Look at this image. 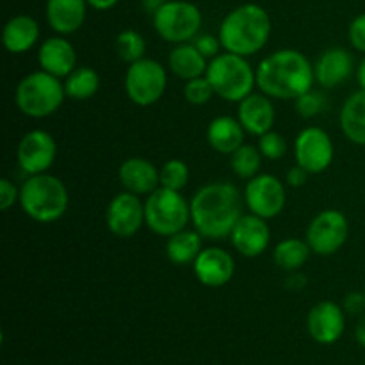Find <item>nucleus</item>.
I'll list each match as a JSON object with an SVG mask.
<instances>
[{"mask_svg": "<svg viewBox=\"0 0 365 365\" xmlns=\"http://www.w3.org/2000/svg\"><path fill=\"white\" fill-rule=\"evenodd\" d=\"M214 95L216 93H214L212 84H210L205 75L203 77L191 78L184 86V96L191 106H205L207 102H210V98Z\"/></svg>", "mask_w": 365, "mask_h": 365, "instance_id": "34", "label": "nucleus"}, {"mask_svg": "<svg viewBox=\"0 0 365 365\" xmlns=\"http://www.w3.org/2000/svg\"><path fill=\"white\" fill-rule=\"evenodd\" d=\"M309 171L305 170V168L302 166H292L291 170L285 173V184L291 185V187H303V185L307 184V180H309Z\"/></svg>", "mask_w": 365, "mask_h": 365, "instance_id": "40", "label": "nucleus"}, {"mask_svg": "<svg viewBox=\"0 0 365 365\" xmlns=\"http://www.w3.org/2000/svg\"><path fill=\"white\" fill-rule=\"evenodd\" d=\"M196 280L209 289H220L230 284L235 273V260L227 250L217 248H203L202 253L196 257L192 262Z\"/></svg>", "mask_w": 365, "mask_h": 365, "instance_id": "17", "label": "nucleus"}, {"mask_svg": "<svg viewBox=\"0 0 365 365\" xmlns=\"http://www.w3.org/2000/svg\"><path fill=\"white\" fill-rule=\"evenodd\" d=\"M312 255L309 242L302 239L289 237L278 242L273 250V260L277 267H280L285 273L299 271L307 264V260Z\"/></svg>", "mask_w": 365, "mask_h": 365, "instance_id": "28", "label": "nucleus"}, {"mask_svg": "<svg viewBox=\"0 0 365 365\" xmlns=\"http://www.w3.org/2000/svg\"><path fill=\"white\" fill-rule=\"evenodd\" d=\"M294 106L299 116L309 120V118H316L319 116V114H323L324 110L328 109V106H330V102H328V98L324 96V93L316 91V89L312 88L310 91L298 96V98L294 100Z\"/></svg>", "mask_w": 365, "mask_h": 365, "instance_id": "33", "label": "nucleus"}, {"mask_svg": "<svg viewBox=\"0 0 365 365\" xmlns=\"http://www.w3.org/2000/svg\"><path fill=\"white\" fill-rule=\"evenodd\" d=\"M118 178L125 191L138 196H148L160 187L159 168L143 157H128L118 170Z\"/></svg>", "mask_w": 365, "mask_h": 365, "instance_id": "21", "label": "nucleus"}, {"mask_svg": "<svg viewBox=\"0 0 365 365\" xmlns=\"http://www.w3.org/2000/svg\"><path fill=\"white\" fill-rule=\"evenodd\" d=\"M18 166L29 177L32 175L48 173L57 159V143L52 134L41 128L29 130L20 139V145L16 150Z\"/></svg>", "mask_w": 365, "mask_h": 365, "instance_id": "13", "label": "nucleus"}, {"mask_svg": "<svg viewBox=\"0 0 365 365\" xmlns=\"http://www.w3.org/2000/svg\"><path fill=\"white\" fill-rule=\"evenodd\" d=\"M342 309L346 314H351V316H362L365 312V292H349L346 294L344 302H342Z\"/></svg>", "mask_w": 365, "mask_h": 365, "instance_id": "39", "label": "nucleus"}, {"mask_svg": "<svg viewBox=\"0 0 365 365\" xmlns=\"http://www.w3.org/2000/svg\"><path fill=\"white\" fill-rule=\"evenodd\" d=\"M70 196L61 178L50 173L32 175L20 187V207L25 216L41 225L56 223L66 214Z\"/></svg>", "mask_w": 365, "mask_h": 365, "instance_id": "4", "label": "nucleus"}, {"mask_svg": "<svg viewBox=\"0 0 365 365\" xmlns=\"http://www.w3.org/2000/svg\"><path fill=\"white\" fill-rule=\"evenodd\" d=\"M168 68L171 70V73L187 82L191 78L203 77L207 73L209 59L196 48L192 41L180 43V45H175L170 52Z\"/></svg>", "mask_w": 365, "mask_h": 365, "instance_id": "25", "label": "nucleus"}, {"mask_svg": "<svg viewBox=\"0 0 365 365\" xmlns=\"http://www.w3.org/2000/svg\"><path fill=\"white\" fill-rule=\"evenodd\" d=\"M245 205L255 216L273 220L280 216L287 203L285 184L269 173H259L250 178L245 187Z\"/></svg>", "mask_w": 365, "mask_h": 365, "instance_id": "11", "label": "nucleus"}, {"mask_svg": "<svg viewBox=\"0 0 365 365\" xmlns=\"http://www.w3.org/2000/svg\"><path fill=\"white\" fill-rule=\"evenodd\" d=\"M271 31V16L262 6L242 4L223 18L217 36L225 52L252 57L267 45Z\"/></svg>", "mask_w": 365, "mask_h": 365, "instance_id": "3", "label": "nucleus"}, {"mask_svg": "<svg viewBox=\"0 0 365 365\" xmlns=\"http://www.w3.org/2000/svg\"><path fill=\"white\" fill-rule=\"evenodd\" d=\"M242 205L245 196L230 182L205 184L191 200V223L203 239L223 241L241 220Z\"/></svg>", "mask_w": 365, "mask_h": 365, "instance_id": "1", "label": "nucleus"}, {"mask_svg": "<svg viewBox=\"0 0 365 365\" xmlns=\"http://www.w3.org/2000/svg\"><path fill=\"white\" fill-rule=\"evenodd\" d=\"M192 43L196 45V48L207 57V59H214L216 56H220L221 50H223V45L220 41V36H212V34H198Z\"/></svg>", "mask_w": 365, "mask_h": 365, "instance_id": "36", "label": "nucleus"}, {"mask_svg": "<svg viewBox=\"0 0 365 365\" xmlns=\"http://www.w3.org/2000/svg\"><path fill=\"white\" fill-rule=\"evenodd\" d=\"M203 16L198 6L187 0H168L153 13V29L171 45L189 43L200 34Z\"/></svg>", "mask_w": 365, "mask_h": 365, "instance_id": "8", "label": "nucleus"}, {"mask_svg": "<svg viewBox=\"0 0 365 365\" xmlns=\"http://www.w3.org/2000/svg\"><path fill=\"white\" fill-rule=\"evenodd\" d=\"M164 2H168V0H143V6H145V9L148 11V13L153 14Z\"/></svg>", "mask_w": 365, "mask_h": 365, "instance_id": "45", "label": "nucleus"}, {"mask_svg": "<svg viewBox=\"0 0 365 365\" xmlns=\"http://www.w3.org/2000/svg\"><path fill=\"white\" fill-rule=\"evenodd\" d=\"M335 146L330 134L321 127H307L294 139L296 164L310 175L324 173L331 166Z\"/></svg>", "mask_w": 365, "mask_h": 365, "instance_id": "12", "label": "nucleus"}, {"mask_svg": "<svg viewBox=\"0 0 365 365\" xmlns=\"http://www.w3.org/2000/svg\"><path fill=\"white\" fill-rule=\"evenodd\" d=\"M274 118H277V113H274L273 98L264 93L253 91L242 102H239L237 120L241 121L246 134L260 138L266 132L273 130Z\"/></svg>", "mask_w": 365, "mask_h": 365, "instance_id": "19", "label": "nucleus"}, {"mask_svg": "<svg viewBox=\"0 0 365 365\" xmlns=\"http://www.w3.org/2000/svg\"><path fill=\"white\" fill-rule=\"evenodd\" d=\"M353 71H355L353 56L346 48H341V46L324 50L317 57L316 64H314L316 82L327 89H334L344 84L351 77Z\"/></svg>", "mask_w": 365, "mask_h": 365, "instance_id": "20", "label": "nucleus"}, {"mask_svg": "<svg viewBox=\"0 0 365 365\" xmlns=\"http://www.w3.org/2000/svg\"><path fill=\"white\" fill-rule=\"evenodd\" d=\"M228 239L239 255L246 257V259H257L269 248L271 228L264 217L255 216L252 212L242 214Z\"/></svg>", "mask_w": 365, "mask_h": 365, "instance_id": "16", "label": "nucleus"}, {"mask_svg": "<svg viewBox=\"0 0 365 365\" xmlns=\"http://www.w3.org/2000/svg\"><path fill=\"white\" fill-rule=\"evenodd\" d=\"M259 150L264 159L267 160H280L287 152V141L278 132L269 130L259 138Z\"/></svg>", "mask_w": 365, "mask_h": 365, "instance_id": "35", "label": "nucleus"}, {"mask_svg": "<svg viewBox=\"0 0 365 365\" xmlns=\"http://www.w3.org/2000/svg\"><path fill=\"white\" fill-rule=\"evenodd\" d=\"M64 98H68L64 82L43 70L25 75L14 91V102L20 113L34 120H43L56 114L63 106Z\"/></svg>", "mask_w": 365, "mask_h": 365, "instance_id": "5", "label": "nucleus"}, {"mask_svg": "<svg viewBox=\"0 0 365 365\" xmlns=\"http://www.w3.org/2000/svg\"><path fill=\"white\" fill-rule=\"evenodd\" d=\"M307 285V277L305 274H302L299 271H292V273H289V278L287 282H285V287L287 289H303Z\"/></svg>", "mask_w": 365, "mask_h": 365, "instance_id": "41", "label": "nucleus"}, {"mask_svg": "<svg viewBox=\"0 0 365 365\" xmlns=\"http://www.w3.org/2000/svg\"><path fill=\"white\" fill-rule=\"evenodd\" d=\"M364 292H365V287H364Z\"/></svg>", "mask_w": 365, "mask_h": 365, "instance_id": "46", "label": "nucleus"}, {"mask_svg": "<svg viewBox=\"0 0 365 365\" xmlns=\"http://www.w3.org/2000/svg\"><path fill=\"white\" fill-rule=\"evenodd\" d=\"M106 225L113 235L120 239L134 237L145 221V202L134 192L123 191L114 196L106 210Z\"/></svg>", "mask_w": 365, "mask_h": 365, "instance_id": "14", "label": "nucleus"}, {"mask_svg": "<svg viewBox=\"0 0 365 365\" xmlns=\"http://www.w3.org/2000/svg\"><path fill=\"white\" fill-rule=\"evenodd\" d=\"M86 0H46V21L59 36L81 31L88 13Z\"/></svg>", "mask_w": 365, "mask_h": 365, "instance_id": "22", "label": "nucleus"}, {"mask_svg": "<svg viewBox=\"0 0 365 365\" xmlns=\"http://www.w3.org/2000/svg\"><path fill=\"white\" fill-rule=\"evenodd\" d=\"M246 130L241 121L232 116H217L207 127V143L214 152L232 155L239 146L245 145Z\"/></svg>", "mask_w": 365, "mask_h": 365, "instance_id": "24", "label": "nucleus"}, {"mask_svg": "<svg viewBox=\"0 0 365 365\" xmlns=\"http://www.w3.org/2000/svg\"><path fill=\"white\" fill-rule=\"evenodd\" d=\"M160 187L182 191L189 182V166L182 159H170L159 168Z\"/></svg>", "mask_w": 365, "mask_h": 365, "instance_id": "32", "label": "nucleus"}, {"mask_svg": "<svg viewBox=\"0 0 365 365\" xmlns=\"http://www.w3.org/2000/svg\"><path fill=\"white\" fill-rule=\"evenodd\" d=\"M168 88L166 68L155 59L143 57L128 64L125 73V93L139 107H150L159 102Z\"/></svg>", "mask_w": 365, "mask_h": 365, "instance_id": "9", "label": "nucleus"}, {"mask_svg": "<svg viewBox=\"0 0 365 365\" xmlns=\"http://www.w3.org/2000/svg\"><path fill=\"white\" fill-rule=\"evenodd\" d=\"M349 237V221L341 210H321L307 228L305 241L317 257L335 255Z\"/></svg>", "mask_w": 365, "mask_h": 365, "instance_id": "10", "label": "nucleus"}, {"mask_svg": "<svg viewBox=\"0 0 365 365\" xmlns=\"http://www.w3.org/2000/svg\"><path fill=\"white\" fill-rule=\"evenodd\" d=\"M86 2L95 11H109L113 7H116L120 0H86Z\"/></svg>", "mask_w": 365, "mask_h": 365, "instance_id": "42", "label": "nucleus"}, {"mask_svg": "<svg viewBox=\"0 0 365 365\" xmlns=\"http://www.w3.org/2000/svg\"><path fill=\"white\" fill-rule=\"evenodd\" d=\"M205 77L212 84L216 96L232 103L242 102L257 86V71L248 63V57L230 52L210 59Z\"/></svg>", "mask_w": 365, "mask_h": 365, "instance_id": "6", "label": "nucleus"}, {"mask_svg": "<svg viewBox=\"0 0 365 365\" xmlns=\"http://www.w3.org/2000/svg\"><path fill=\"white\" fill-rule=\"evenodd\" d=\"M16 203H20V189L16 187L13 180L2 178L0 180V210L6 212V210H9Z\"/></svg>", "mask_w": 365, "mask_h": 365, "instance_id": "37", "label": "nucleus"}, {"mask_svg": "<svg viewBox=\"0 0 365 365\" xmlns=\"http://www.w3.org/2000/svg\"><path fill=\"white\" fill-rule=\"evenodd\" d=\"M307 330L317 344H335L346 330V312L335 302H319L307 316Z\"/></svg>", "mask_w": 365, "mask_h": 365, "instance_id": "15", "label": "nucleus"}, {"mask_svg": "<svg viewBox=\"0 0 365 365\" xmlns=\"http://www.w3.org/2000/svg\"><path fill=\"white\" fill-rule=\"evenodd\" d=\"M114 48H116V53L120 56L121 61H125L127 64H132L145 57L146 41L138 31H134V29H125V31H121L116 36Z\"/></svg>", "mask_w": 365, "mask_h": 365, "instance_id": "31", "label": "nucleus"}, {"mask_svg": "<svg viewBox=\"0 0 365 365\" xmlns=\"http://www.w3.org/2000/svg\"><path fill=\"white\" fill-rule=\"evenodd\" d=\"M355 339L360 346L365 349V312L359 317V323L355 327Z\"/></svg>", "mask_w": 365, "mask_h": 365, "instance_id": "43", "label": "nucleus"}, {"mask_svg": "<svg viewBox=\"0 0 365 365\" xmlns=\"http://www.w3.org/2000/svg\"><path fill=\"white\" fill-rule=\"evenodd\" d=\"M203 250V237L198 230H184L177 232V234L170 235L166 241V257L170 262L177 264V266H185V264H192L196 257L202 253Z\"/></svg>", "mask_w": 365, "mask_h": 365, "instance_id": "27", "label": "nucleus"}, {"mask_svg": "<svg viewBox=\"0 0 365 365\" xmlns=\"http://www.w3.org/2000/svg\"><path fill=\"white\" fill-rule=\"evenodd\" d=\"M356 81H359L360 89H364L365 91V57L360 61L359 66H356Z\"/></svg>", "mask_w": 365, "mask_h": 365, "instance_id": "44", "label": "nucleus"}, {"mask_svg": "<svg viewBox=\"0 0 365 365\" xmlns=\"http://www.w3.org/2000/svg\"><path fill=\"white\" fill-rule=\"evenodd\" d=\"M39 70L59 78H66L77 68V52L64 36L46 38L38 48Z\"/></svg>", "mask_w": 365, "mask_h": 365, "instance_id": "18", "label": "nucleus"}, {"mask_svg": "<svg viewBox=\"0 0 365 365\" xmlns=\"http://www.w3.org/2000/svg\"><path fill=\"white\" fill-rule=\"evenodd\" d=\"M39 34V24L29 14H16V16L9 18L7 24L4 25L2 31V43L4 48L9 53L20 56V53L29 52L34 48L38 43Z\"/></svg>", "mask_w": 365, "mask_h": 365, "instance_id": "23", "label": "nucleus"}, {"mask_svg": "<svg viewBox=\"0 0 365 365\" xmlns=\"http://www.w3.org/2000/svg\"><path fill=\"white\" fill-rule=\"evenodd\" d=\"M63 82L68 98L77 102L93 98L100 89V75L91 66H77Z\"/></svg>", "mask_w": 365, "mask_h": 365, "instance_id": "29", "label": "nucleus"}, {"mask_svg": "<svg viewBox=\"0 0 365 365\" xmlns=\"http://www.w3.org/2000/svg\"><path fill=\"white\" fill-rule=\"evenodd\" d=\"M314 66L309 57L294 48H282L260 61L257 88L273 100H292L314 88Z\"/></svg>", "mask_w": 365, "mask_h": 365, "instance_id": "2", "label": "nucleus"}, {"mask_svg": "<svg viewBox=\"0 0 365 365\" xmlns=\"http://www.w3.org/2000/svg\"><path fill=\"white\" fill-rule=\"evenodd\" d=\"M342 134L353 145L365 146V91L359 89L346 98L341 116Z\"/></svg>", "mask_w": 365, "mask_h": 365, "instance_id": "26", "label": "nucleus"}, {"mask_svg": "<svg viewBox=\"0 0 365 365\" xmlns=\"http://www.w3.org/2000/svg\"><path fill=\"white\" fill-rule=\"evenodd\" d=\"M348 38L353 48L365 53V13L353 18L348 29Z\"/></svg>", "mask_w": 365, "mask_h": 365, "instance_id": "38", "label": "nucleus"}, {"mask_svg": "<svg viewBox=\"0 0 365 365\" xmlns=\"http://www.w3.org/2000/svg\"><path fill=\"white\" fill-rule=\"evenodd\" d=\"M262 153H260L259 146L253 145H242L235 150L230 155V168L235 173V177L242 178V180H250V178L257 177L262 168Z\"/></svg>", "mask_w": 365, "mask_h": 365, "instance_id": "30", "label": "nucleus"}, {"mask_svg": "<svg viewBox=\"0 0 365 365\" xmlns=\"http://www.w3.org/2000/svg\"><path fill=\"white\" fill-rule=\"evenodd\" d=\"M145 221L153 234L170 237L191 223V202L182 196V191L157 187L145 200Z\"/></svg>", "mask_w": 365, "mask_h": 365, "instance_id": "7", "label": "nucleus"}]
</instances>
